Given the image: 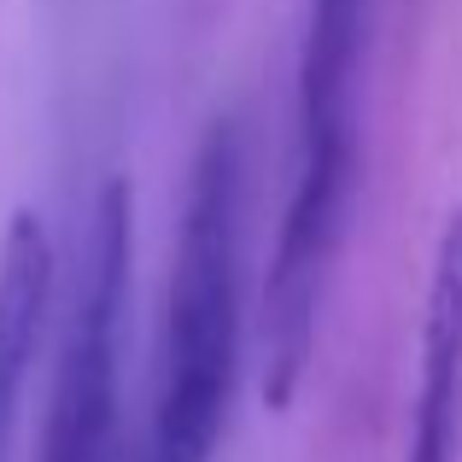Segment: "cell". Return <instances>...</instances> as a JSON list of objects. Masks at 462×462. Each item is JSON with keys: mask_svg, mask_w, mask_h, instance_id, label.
<instances>
[{"mask_svg": "<svg viewBox=\"0 0 462 462\" xmlns=\"http://www.w3.org/2000/svg\"><path fill=\"white\" fill-rule=\"evenodd\" d=\"M246 141L223 117L199 141L170 252L158 404L147 462H211L240 381V235H246Z\"/></svg>", "mask_w": 462, "mask_h": 462, "instance_id": "7a4b0ae2", "label": "cell"}, {"mask_svg": "<svg viewBox=\"0 0 462 462\" xmlns=\"http://www.w3.org/2000/svg\"><path fill=\"white\" fill-rule=\"evenodd\" d=\"M374 0H310L299 42V117H293V188H287L282 235L270 252L258 305V393L287 410L305 381L316 346L328 263L346 235L357 193V94L369 59Z\"/></svg>", "mask_w": 462, "mask_h": 462, "instance_id": "6da1fadb", "label": "cell"}, {"mask_svg": "<svg viewBox=\"0 0 462 462\" xmlns=\"http://www.w3.org/2000/svg\"><path fill=\"white\" fill-rule=\"evenodd\" d=\"M129 205L124 181H106L77 246L65 293L59 369L47 398L42 462H129L124 457V322H129Z\"/></svg>", "mask_w": 462, "mask_h": 462, "instance_id": "3957f363", "label": "cell"}, {"mask_svg": "<svg viewBox=\"0 0 462 462\" xmlns=\"http://www.w3.org/2000/svg\"><path fill=\"white\" fill-rule=\"evenodd\" d=\"M141 462H147V457H141Z\"/></svg>", "mask_w": 462, "mask_h": 462, "instance_id": "8992f818", "label": "cell"}, {"mask_svg": "<svg viewBox=\"0 0 462 462\" xmlns=\"http://www.w3.org/2000/svg\"><path fill=\"white\" fill-rule=\"evenodd\" d=\"M53 240L35 211H18L0 235V462H18L23 404H30L35 357L53 322Z\"/></svg>", "mask_w": 462, "mask_h": 462, "instance_id": "277c9868", "label": "cell"}, {"mask_svg": "<svg viewBox=\"0 0 462 462\" xmlns=\"http://www.w3.org/2000/svg\"><path fill=\"white\" fill-rule=\"evenodd\" d=\"M462 451V205L433 252L428 316H421V381L410 410L404 462H457Z\"/></svg>", "mask_w": 462, "mask_h": 462, "instance_id": "5b68a950", "label": "cell"}]
</instances>
